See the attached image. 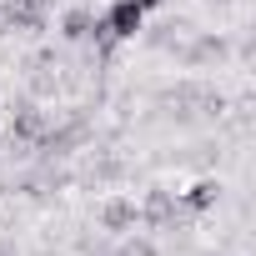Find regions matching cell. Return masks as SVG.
<instances>
[{
  "instance_id": "6",
  "label": "cell",
  "mask_w": 256,
  "mask_h": 256,
  "mask_svg": "<svg viewBox=\"0 0 256 256\" xmlns=\"http://www.w3.org/2000/svg\"><path fill=\"white\" fill-rule=\"evenodd\" d=\"M216 201H221V186H216V181H196V186L181 196V211H211Z\"/></svg>"
},
{
  "instance_id": "5",
  "label": "cell",
  "mask_w": 256,
  "mask_h": 256,
  "mask_svg": "<svg viewBox=\"0 0 256 256\" xmlns=\"http://www.w3.org/2000/svg\"><path fill=\"white\" fill-rule=\"evenodd\" d=\"M90 30H96V16H90L86 6H76V10H66V20H60V36H66L70 46H80V40H90Z\"/></svg>"
},
{
  "instance_id": "9",
  "label": "cell",
  "mask_w": 256,
  "mask_h": 256,
  "mask_svg": "<svg viewBox=\"0 0 256 256\" xmlns=\"http://www.w3.org/2000/svg\"><path fill=\"white\" fill-rule=\"evenodd\" d=\"M136 6H141V10H156V6H166V0H136Z\"/></svg>"
},
{
  "instance_id": "7",
  "label": "cell",
  "mask_w": 256,
  "mask_h": 256,
  "mask_svg": "<svg viewBox=\"0 0 256 256\" xmlns=\"http://www.w3.org/2000/svg\"><path fill=\"white\" fill-rule=\"evenodd\" d=\"M221 56H226V40H221V36H206V40H196V50H191L186 60L196 66V60H221Z\"/></svg>"
},
{
  "instance_id": "4",
  "label": "cell",
  "mask_w": 256,
  "mask_h": 256,
  "mask_svg": "<svg viewBox=\"0 0 256 256\" xmlns=\"http://www.w3.org/2000/svg\"><path fill=\"white\" fill-rule=\"evenodd\" d=\"M100 226H106V231H131V226H136V206L126 201V196H110V201L100 206Z\"/></svg>"
},
{
  "instance_id": "3",
  "label": "cell",
  "mask_w": 256,
  "mask_h": 256,
  "mask_svg": "<svg viewBox=\"0 0 256 256\" xmlns=\"http://www.w3.org/2000/svg\"><path fill=\"white\" fill-rule=\"evenodd\" d=\"M141 221H146V226L171 231V226L181 221V201H176L171 191H151V196H146V206H141Z\"/></svg>"
},
{
  "instance_id": "8",
  "label": "cell",
  "mask_w": 256,
  "mask_h": 256,
  "mask_svg": "<svg viewBox=\"0 0 256 256\" xmlns=\"http://www.w3.org/2000/svg\"><path fill=\"white\" fill-rule=\"evenodd\" d=\"M110 256H161V251H156L151 241H126V246H120V251H110Z\"/></svg>"
},
{
  "instance_id": "1",
  "label": "cell",
  "mask_w": 256,
  "mask_h": 256,
  "mask_svg": "<svg viewBox=\"0 0 256 256\" xmlns=\"http://www.w3.org/2000/svg\"><path fill=\"white\" fill-rule=\"evenodd\" d=\"M46 131H50V120H46V110H40V106H30V100H26V106H16V110H10V141H16V146L36 151V146L46 141Z\"/></svg>"
},
{
  "instance_id": "2",
  "label": "cell",
  "mask_w": 256,
  "mask_h": 256,
  "mask_svg": "<svg viewBox=\"0 0 256 256\" xmlns=\"http://www.w3.org/2000/svg\"><path fill=\"white\" fill-rule=\"evenodd\" d=\"M100 20H106L110 40H136V36H141V26H146V10L136 6V0H116V6H110Z\"/></svg>"
}]
</instances>
